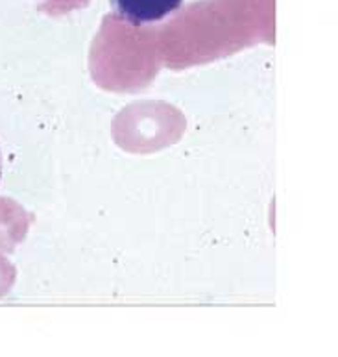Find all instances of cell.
<instances>
[{"instance_id":"obj_1","label":"cell","mask_w":338,"mask_h":357,"mask_svg":"<svg viewBox=\"0 0 338 357\" xmlns=\"http://www.w3.org/2000/svg\"><path fill=\"white\" fill-rule=\"evenodd\" d=\"M116 15L133 26L163 21L180 10L183 0H112Z\"/></svg>"},{"instance_id":"obj_2","label":"cell","mask_w":338,"mask_h":357,"mask_svg":"<svg viewBox=\"0 0 338 357\" xmlns=\"http://www.w3.org/2000/svg\"><path fill=\"white\" fill-rule=\"evenodd\" d=\"M0 180H2V150H0Z\"/></svg>"}]
</instances>
